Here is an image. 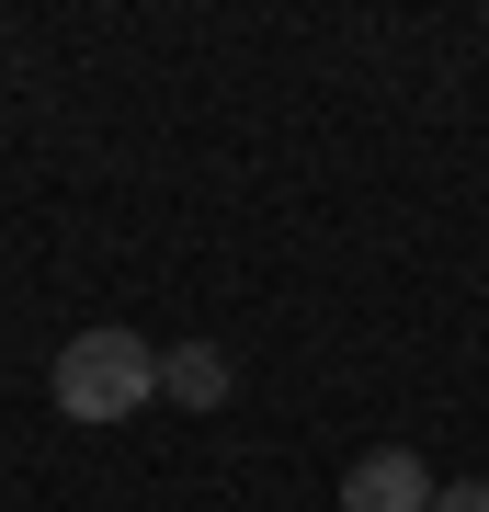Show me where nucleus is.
<instances>
[{"label":"nucleus","mask_w":489,"mask_h":512,"mask_svg":"<svg viewBox=\"0 0 489 512\" xmlns=\"http://www.w3.org/2000/svg\"><path fill=\"white\" fill-rule=\"evenodd\" d=\"M46 387H57V410H69V421H126V410L160 399V353H148L137 330L103 319V330H80V342H57Z\"/></svg>","instance_id":"1"},{"label":"nucleus","mask_w":489,"mask_h":512,"mask_svg":"<svg viewBox=\"0 0 489 512\" xmlns=\"http://www.w3.org/2000/svg\"><path fill=\"white\" fill-rule=\"evenodd\" d=\"M160 399H182V410H228L239 399V365L217 342H182V353H160Z\"/></svg>","instance_id":"3"},{"label":"nucleus","mask_w":489,"mask_h":512,"mask_svg":"<svg viewBox=\"0 0 489 512\" xmlns=\"http://www.w3.org/2000/svg\"><path fill=\"white\" fill-rule=\"evenodd\" d=\"M433 512H489V478H455V490H433Z\"/></svg>","instance_id":"4"},{"label":"nucleus","mask_w":489,"mask_h":512,"mask_svg":"<svg viewBox=\"0 0 489 512\" xmlns=\"http://www.w3.org/2000/svg\"><path fill=\"white\" fill-rule=\"evenodd\" d=\"M342 512H433V467L410 444H376V456L342 467Z\"/></svg>","instance_id":"2"}]
</instances>
